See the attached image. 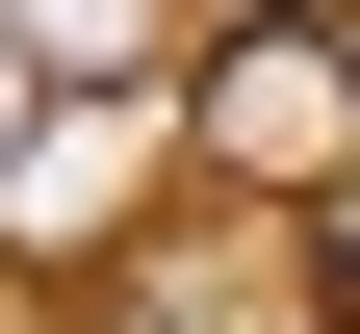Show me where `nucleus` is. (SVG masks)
<instances>
[{
  "instance_id": "1",
  "label": "nucleus",
  "mask_w": 360,
  "mask_h": 334,
  "mask_svg": "<svg viewBox=\"0 0 360 334\" xmlns=\"http://www.w3.org/2000/svg\"><path fill=\"white\" fill-rule=\"evenodd\" d=\"M155 103H180V180H257V206H309V180L360 155V52L309 26V0L206 26V77H155Z\"/></svg>"
},
{
  "instance_id": "3",
  "label": "nucleus",
  "mask_w": 360,
  "mask_h": 334,
  "mask_svg": "<svg viewBox=\"0 0 360 334\" xmlns=\"http://www.w3.org/2000/svg\"><path fill=\"white\" fill-rule=\"evenodd\" d=\"M26 103H52V77H26V26H0V129H26Z\"/></svg>"
},
{
  "instance_id": "2",
  "label": "nucleus",
  "mask_w": 360,
  "mask_h": 334,
  "mask_svg": "<svg viewBox=\"0 0 360 334\" xmlns=\"http://www.w3.org/2000/svg\"><path fill=\"white\" fill-rule=\"evenodd\" d=\"M26 77H180V0H0Z\"/></svg>"
}]
</instances>
